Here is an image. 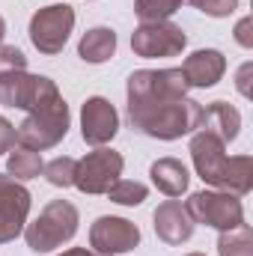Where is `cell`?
I'll return each instance as SVG.
<instances>
[{"instance_id": "1", "label": "cell", "mask_w": 253, "mask_h": 256, "mask_svg": "<svg viewBox=\"0 0 253 256\" xmlns=\"http://www.w3.org/2000/svg\"><path fill=\"white\" fill-rule=\"evenodd\" d=\"M182 68H137L128 78V122L155 140H179L202 122V104L188 98Z\"/></svg>"}, {"instance_id": "2", "label": "cell", "mask_w": 253, "mask_h": 256, "mask_svg": "<svg viewBox=\"0 0 253 256\" xmlns=\"http://www.w3.org/2000/svg\"><path fill=\"white\" fill-rule=\"evenodd\" d=\"M190 158H194L196 176L218 191L244 196L253 188V158L250 155H232L230 158L226 143L206 128H200L190 137Z\"/></svg>"}, {"instance_id": "3", "label": "cell", "mask_w": 253, "mask_h": 256, "mask_svg": "<svg viewBox=\"0 0 253 256\" xmlns=\"http://www.w3.org/2000/svg\"><path fill=\"white\" fill-rule=\"evenodd\" d=\"M78 224H80V214L68 200H51L42 208V214L33 224L24 226L27 248L36 250V254H48V250H54V248L74 238Z\"/></svg>"}, {"instance_id": "4", "label": "cell", "mask_w": 253, "mask_h": 256, "mask_svg": "<svg viewBox=\"0 0 253 256\" xmlns=\"http://www.w3.org/2000/svg\"><path fill=\"white\" fill-rule=\"evenodd\" d=\"M18 131V146L33 149V152H45L51 146H57L68 134V104L60 98L36 108L27 114V120L15 128Z\"/></svg>"}, {"instance_id": "5", "label": "cell", "mask_w": 253, "mask_h": 256, "mask_svg": "<svg viewBox=\"0 0 253 256\" xmlns=\"http://www.w3.org/2000/svg\"><path fill=\"white\" fill-rule=\"evenodd\" d=\"M54 98H60V90L45 74H27V72L0 74V104L6 108H18L30 114Z\"/></svg>"}, {"instance_id": "6", "label": "cell", "mask_w": 253, "mask_h": 256, "mask_svg": "<svg viewBox=\"0 0 253 256\" xmlns=\"http://www.w3.org/2000/svg\"><path fill=\"white\" fill-rule=\"evenodd\" d=\"M194 224H206L214 230H236L244 224V206L236 194L226 191H196L185 202Z\"/></svg>"}, {"instance_id": "7", "label": "cell", "mask_w": 253, "mask_h": 256, "mask_svg": "<svg viewBox=\"0 0 253 256\" xmlns=\"http://www.w3.org/2000/svg\"><path fill=\"white\" fill-rule=\"evenodd\" d=\"M74 30V9L68 3H54L30 18V42L39 54H60Z\"/></svg>"}, {"instance_id": "8", "label": "cell", "mask_w": 253, "mask_h": 256, "mask_svg": "<svg viewBox=\"0 0 253 256\" xmlns=\"http://www.w3.org/2000/svg\"><path fill=\"white\" fill-rule=\"evenodd\" d=\"M122 167H126V161L120 152H114L108 146H96V152H90L86 158H80L74 164V182L72 185L80 194H92V196L108 194L114 182H120Z\"/></svg>"}, {"instance_id": "9", "label": "cell", "mask_w": 253, "mask_h": 256, "mask_svg": "<svg viewBox=\"0 0 253 256\" xmlns=\"http://www.w3.org/2000/svg\"><path fill=\"white\" fill-rule=\"evenodd\" d=\"M188 45V36L173 21H146L131 33V51L146 60L158 57H176Z\"/></svg>"}, {"instance_id": "10", "label": "cell", "mask_w": 253, "mask_h": 256, "mask_svg": "<svg viewBox=\"0 0 253 256\" xmlns=\"http://www.w3.org/2000/svg\"><path fill=\"white\" fill-rule=\"evenodd\" d=\"M30 200H33L30 191L18 179L0 173V244L18 238L24 232V224L30 214Z\"/></svg>"}, {"instance_id": "11", "label": "cell", "mask_w": 253, "mask_h": 256, "mask_svg": "<svg viewBox=\"0 0 253 256\" xmlns=\"http://www.w3.org/2000/svg\"><path fill=\"white\" fill-rule=\"evenodd\" d=\"M140 244V230L137 224H131L126 218H98L90 226V248L96 254L114 256V254H128Z\"/></svg>"}, {"instance_id": "12", "label": "cell", "mask_w": 253, "mask_h": 256, "mask_svg": "<svg viewBox=\"0 0 253 256\" xmlns=\"http://www.w3.org/2000/svg\"><path fill=\"white\" fill-rule=\"evenodd\" d=\"M116 131H120V114L108 98L92 96V98L84 102V108H80V137H84V143L104 146L116 137Z\"/></svg>"}, {"instance_id": "13", "label": "cell", "mask_w": 253, "mask_h": 256, "mask_svg": "<svg viewBox=\"0 0 253 256\" xmlns=\"http://www.w3.org/2000/svg\"><path fill=\"white\" fill-rule=\"evenodd\" d=\"M194 218L179 200H167L155 208V232L167 244H182L194 236Z\"/></svg>"}, {"instance_id": "14", "label": "cell", "mask_w": 253, "mask_h": 256, "mask_svg": "<svg viewBox=\"0 0 253 256\" xmlns=\"http://www.w3.org/2000/svg\"><path fill=\"white\" fill-rule=\"evenodd\" d=\"M226 72V57L218 51V48H202V51H194L188 60L182 63V74L188 80V86L196 90H208L214 86Z\"/></svg>"}, {"instance_id": "15", "label": "cell", "mask_w": 253, "mask_h": 256, "mask_svg": "<svg viewBox=\"0 0 253 256\" xmlns=\"http://www.w3.org/2000/svg\"><path fill=\"white\" fill-rule=\"evenodd\" d=\"M149 176H152V185L158 191L164 196H173V200L188 191V182H190L188 167L182 161H176V158H158L149 167Z\"/></svg>"}, {"instance_id": "16", "label": "cell", "mask_w": 253, "mask_h": 256, "mask_svg": "<svg viewBox=\"0 0 253 256\" xmlns=\"http://www.w3.org/2000/svg\"><path fill=\"white\" fill-rule=\"evenodd\" d=\"M200 128H206L214 137H220L224 143H230V140L238 137L242 114L232 104H226V102H212L208 108H202V122H200Z\"/></svg>"}, {"instance_id": "17", "label": "cell", "mask_w": 253, "mask_h": 256, "mask_svg": "<svg viewBox=\"0 0 253 256\" xmlns=\"http://www.w3.org/2000/svg\"><path fill=\"white\" fill-rule=\"evenodd\" d=\"M116 54V33L110 27H92L80 36V45H78V57L90 66L108 63L110 57Z\"/></svg>"}, {"instance_id": "18", "label": "cell", "mask_w": 253, "mask_h": 256, "mask_svg": "<svg viewBox=\"0 0 253 256\" xmlns=\"http://www.w3.org/2000/svg\"><path fill=\"white\" fill-rule=\"evenodd\" d=\"M42 155L39 152H33V149H24V146H18L12 155H9V161H6V170H9V176L12 179H18V182H27V179H36L39 173H42Z\"/></svg>"}, {"instance_id": "19", "label": "cell", "mask_w": 253, "mask_h": 256, "mask_svg": "<svg viewBox=\"0 0 253 256\" xmlns=\"http://www.w3.org/2000/svg\"><path fill=\"white\" fill-rule=\"evenodd\" d=\"M218 254L220 256H253V232L248 224L236 230H224L218 238Z\"/></svg>"}, {"instance_id": "20", "label": "cell", "mask_w": 253, "mask_h": 256, "mask_svg": "<svg viewBox=\"0 0 253 256\" xmlns=\"http://www.w3.org/2000/svg\"><path fill=\"white\" fill-rule=\"evenodd\" d=\"M182 3L185 0H134V12L143 24L146 21H170V15L179 12Z\"/></svg>"}, {"instance_id": "21", "label": "cell", "mask_w": 253, "mask_h": 256, "mask_svg": "<svg viewBox=\"0 0 253 256\" xmlns=\"http://www.w3.org/2000/svg\"><path fill=\"white\" fill-rule=\"evenodd\" d=\"M146 185L143 182H131V179H120V182H114L110 185V191L108 196L114 200V202H120V206H140L143 200H146Z\"/></svg>"}, {"instance_id": "22", "label": "cell", "mask_w": 253, "mask_h": 256, "mask_svg": "<svg viewBox=\"0 0 253 256\" xmlns=\"http://www.w3.org/2000/svg\"><path fill=\"white\" fill-rule=\"evenodd\" d=\"M74 158H54L51 164H45L42 167V173H45V179L54 185V188H68L72 182H74Z\"/></svg>"}, {"instance_id": "23", "label": "cell", "mask_w": 253, "mask_h": 256, "mask_svg": "<svg viewBox=\"0 0 253 256\" xmlns=\"http://www.w3.org/2000/svg\"><path fill=\"white\" fill-rule=\"evenodd\" d=\"M9 72H27V57L15 45H0V74Z\"/></svg>"}, {"instance_id": "24", "label": "cell", "mask_w": 253, "mask_h": 256, "mask_svg": "<svg viewBox=\"0 0 253 256\" xmlns=\"http://www.w3.org/2000/svg\"><path fill=\"white\" fill-rule=\"evenodd\" d=\"M190 3L208 18H226L238 9V0H190Z\"/></svg>"}, {"instance_id": "25", "label": "cell", "mask_w": 253, "mask_h": 256, "mask_svg": "<svg viewBox=\"0 0 253 256\" xmlns=\"http://www.w3.org/2000/svg\"><path fill=\"white\" fill-rule=\"evenodd\" d=\"M15 143H18V131H15V126H12L9 120H0V155L9 152Z\"/></svg>"}, {"instance_id": "26", "label": "cell", "mask_w": 253, "mask_h": 256, "mask_svg": "<svg viewBox=\"0 0 253 256\" xmlns=\"http://www.w3.org/2000/svg\"><path fill=\"white\" fill-rule=\"evenodd\" d=\"M250 27H253V18H242V21H238V27H236V42H238L242 48H253Z\"/></svg>"}, {"instance_id": "27", "label": "cell", "mask_w": 253, "mask_h": 256, "mask_svg": "<svg viewBox=\"0 0 253 256\" xmlns=\"http://www.w3.org/2000/svg\"><path fill=\"white\" fill-rule=\"evenodd\" d=\"M248 74H250V63L242 66V72H238V90H242V96H250V86H248Z\"/></svg>"}, {"instance_id": "28", "label": "cell", "mask_w": 253, "mask_h": 256, "mask_svg": "<svg viewBox=\"0 0 253 256\" xmlns=\"http://www.w3.org/2000/svg\"><path fill=\"white\" fill-rule=\"evenodd\" d=\"M60 256H104V254H96V250H86V248H72V250H66Z\"/></svg>"}, {"instance_id": "29", "label": "cell", "mask_w": 253, "mask_h": 256, "mask_svg": "<svg viewBox=\"0 0 253 256\" xmlns=\"http://www.w3.org/2000/svg\"><path fill=\"white\" fill-rule=\"evenodd\" d=\"M3 36H6V21H3V15H0V45H3Z\"/></svg>"}, {"instance_id": "30", "label": "cell", "mask_w": 253, "mask_h": 256, "mask_svg": "<svg viewBox=\"0 0 253 256\" xmlns=\"http://www.w3.org/2000/svg\"><path fill=\"white\" fill-rule=\"evenodd\" d=\"M188 256H206V254H188Z\"/></svg>"}]
</instances>
